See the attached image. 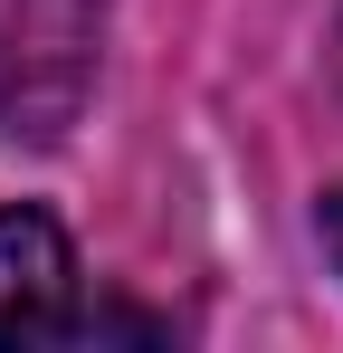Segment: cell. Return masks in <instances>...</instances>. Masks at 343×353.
I'll return each instance as SVG.
<instances>
[{
    "mask_svg": "<svg viewBox=\"0 0 343 353\" xmlns=\"http://www.w3.org/2000/svg\"><path fill=\"white\" fill-rule=\"evenodd\" d=\"M105 67V0H0V153L57 143Z\"/></svg>",
    "mask_w": 343,
    "mask_h": 353,
    "instance_id": "cell-1",
    "label": "cell"
},
{
    "mask_svg": "<svg viewBox=\"0 0 343 353\" xmlns=\"http://www.w3.org/2000/svg\"><path fill=\"white\" fill-rule=\"evenodd\" d=\"M76 315H86V277H76V248L48 210L10 201L0 210V353L19 344H76Z\"/></svg>",
    "mask_w": 343,
    "mask_h": 353,
    "instance_id": "cell-2",
    "label": "cell"
},
{
    "mask_svg": "<svg viewBox=\"0 0 343 353\" xmlns=\"http://www.w3.org/2000/svg\"><path fill=\"white\" fill-rule=\"evenodd\" d=\"M324 239H334V268H343V191L324 201Z\"/></svg>",
    "mask_w": 343,
    "mask_h": 353,
    "instance_id": "cell-3",
    "label": "cell"
}]
</instances>
